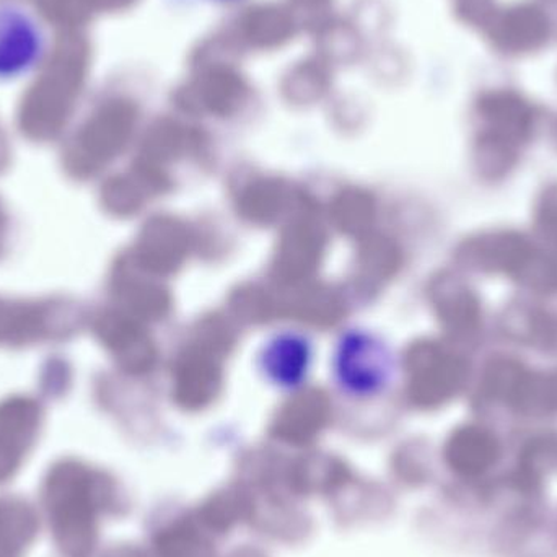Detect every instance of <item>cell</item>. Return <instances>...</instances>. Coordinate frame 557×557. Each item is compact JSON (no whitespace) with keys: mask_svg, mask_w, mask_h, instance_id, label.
I'll return each instance as SVG.
<instances>
[{"mask_svg":"<svg viewBox=\"0 0 557 557\" xmlns=\"http://www.w3.org/2000/svg\"><path fill=\"white\" fill-rule=\"evenodd\" d=\"M48 52L49 32L38 13L16 0H0V85L35 75Z\"/></svg>","mask_w":557,"mask_h":557,"instance_id":"1","label":"cell"}]
</instances>
